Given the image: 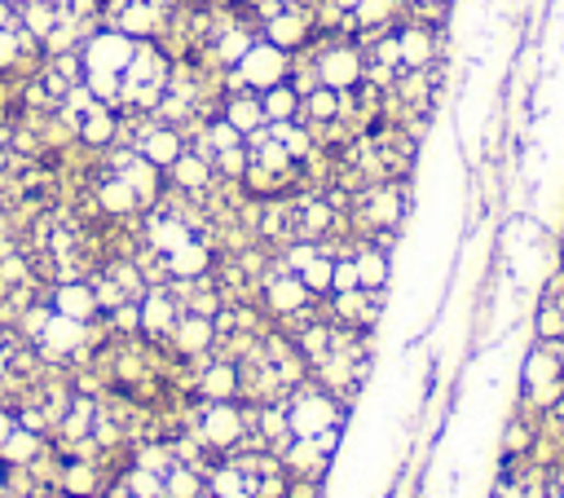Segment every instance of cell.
Returning a JSON list of instances; mask_svg holds the SVG:
<instances>
[{
	"label": "cell",
	"instance_id": "obj_1",
	"mask_svg": "<svg viewBox=\"0 0 564 498\" xmlns=\"http://www.w3.org/2000/svg\"><path fill=\"white\" fill-rule=\"evenodd\" d=\"M314 58H318V80L336 93L358 89L366 80V54L345 36H314Z\"/></svg>",
	"mask_w": 564,
	"mask_h": 498
},
{
	"label": "cell",
	"instance_id": "obj_2",
	"mask_svg": "<svg viewBox=\"0 0 564 498\" xmlns=\"http://www.w3.org/2000/svg\"><path fill=\"white\" fill-rule=\"evenodd\" d=\"M524 401L533 410H551L564 401V366L546 344H538L524 358Z\"/></svg>",
	"mask_w": 564,
	"mask_h": 498
},
{
	"label": "cell",
	"instance_id": "obj_3",
	"mask_svg": "<svg viewBox=\"0 0 564 498\" xmlns=\"http://www.w3.org/2000/svg\"><path fill=\"white\" fill-rule=\"evenodd\" d=\"M260 36L269 45H278L282 54H301L305 45H314L318 27H314V10H309V0H301V5H282L273 19L260 23Z\"/></svg>",
	"mask_w": 564,
	"mask_h": 498
},
{
	"label": "cell",
	"instance_id": "obj_4",
	"mask_svg": "<svg viewBox=\"0 0 564 498\" xmlns=\"http://www.w3.org/2000/svg\"><path fill=\"white\" fill-rule=\"evenodd\" d=\"M397 49H402V71H424L445 63V27H428V23H397Z\"/></svg>",
	"mask_w": 564,
	"mask_h": 498
},
{
	"label": "cell",
	"instance_id": "obj_5",
	"mask_svg": "<svg viewBox=\"0 0 564 498\" xmlns=\"http://www.w3.org/2000/svg\"><path fill=\"white\" fill-rule=\"evenodd\" d=\"M384 301H388V292H366V287L331 292V296H327V318H331L336 327L371 331V327L384 318Z\"/></svg>",
	"mask_w": 564,
	"mask_h": 498
},
{
	"label": "cell",
	"instance_id": "obj_6",
	"mask_svg": "<svg viewBox=\"0 0 564 498\" xmlns=\"http://www.w3.org/2000/svg\"><path fill=\"white\" fill-rule=\"evenodd\" d=\"M133 49H137V41L133 36H124L120 27H98L89 41H84V71H115V76H124V67L133 63Z\"/></svg>",
	"mask_w": 564,
	"mask_h": 498
},
{
	"label": "cell",
	"instance_id": "obj_7",
	"mask_svg": "<svg viewBox=\"0 0 564 498\" xmlns=\"http://www.w3.org/2000/svg\"><path fill=\"white\" fill-rule=\"evenodd\" d=\"M181 314H185V309H181V301L172 296V287H168V283L146 287V296H142V336H146V340H155V344H163Z\"/></svg>",
	"mask_w": 564,
	"mask_h": 498
},
{
	"label": "cell",
	"instance_id": "obj_8",
	"mask_svg": "<svg viewBox=\"0 0 564 498\" xmlns=\"http://www.w3.org/2000/svg\"><path fill=\"white\" fill-rule=\"evenodd\" d=\"M163 349L172 353V358H203V353H212L216 349V327H212V318H203V314H181L177 318V327L168 331V340H163Z\"/></svg>",
	"mask_w": 564,
	"mask_h": 498
},
{
	"label": "cell",
	"instance_id": "obj_9",
	"mask_svg": "<svg viewBox=\"0 0 564 498\" xmlns=\"http://www.w3.org/2000/svg\"><path fill=\"white\" fill-rule=\"evenodd\" d=\"M163 181H168L172 190H181V194H203V190L216 181V168H212L207 155H199L194 146H185V150L163 168Z\"/></svg>",
	"mask_w": 564,
	"mask_h": 498
},
{
	"label": "cell",
	"instance_id": "obj_10",
	"mask_svg": "<svg viewBox=\"0 0 564 498\" xmlns=\"http://www.w3.org/2000/svg\"><path fill=\"white\" fill-rule=\"evenodd\" d=\"M49 305H54V314L76 318V322H93V318H102V309H98V296H93V283H89V279H63V283H54V287H49Z\"/></svg>",
	"mask_w": 564,
	"mask_h": 498
},
{
	"label": "cell",
	"instance_id": "obj_11",
	"mask_svg": "<svg viewBox=\"0 0 564 498\" xmlns=\"http://www.w3.org/2000/svg\"><path fill=\"white\" fill-rule=\"evenodd\" d=\"M163 265H168V279H203V274H212L216 252H212L207 238L190 234L181 247H172V252L163 257Z\"/></svg>",
	"mask_w": 564,
	"mask_h": 498
},
{
	"label": "cell",
	"instance_id": "obj_12",
	"mask_svg": "<svg viewBox=\"0 0 564 498\" xmlns=\"http://www.w3.org/2000/svg\"><path fill=\"white\" fill-rule=\"evenodd\" d=\"M353 265H358V283L366 292H388V283H393V252H388V247H380L371 238H358Z\"/></svg>",
	"mask_w": 564,
	"mask_h": 498
},
{
	"label": "cell",
	"instance_id": "obj_13",
	"mask_svg": "<svg viewBox=\"0 0 564 498\" xmlns=\"http://www.w3.org/2000/svg\"><path fill=\"white\" fill-rule=\"evenodd\" d=\"M76 142L84 146V150H106V146H115L120 142V111L115 106H106V102H93L89 106V115L80 120V128H76Z\"/></svg>",
	"mask_w": 564,
	"mask_h": 498
},
{
	"label": "cell",
	"instance_id": "obj_14",
	"mask_svg": "<svg viewBox=\"0 0 564 498\" xmlns=\"http://www.w3.org/2000/svg\"><path fill=\"white\" fill-rule=\"evenodd\" d=\"M185 146H190V142H185V133H181V128H172V124H159V120L137 137V155H142V159H150L155 168H168Z\"/></svg>",
	"mask_w": 564,
	"mask_h": 498
},
{
	"label": "cell",
	"instance_id": "obj_15",
	"mask_svg": "<svg viewBox=\"0 0 564 498\" xmlns=\"http://www.w3.org/2000/svg\"><path fill=\"white\" fill-rule=\"evenodd\" d=\"M221 115L247 137V133H256V128H264L269 120H264V102H260V93H251V89H238V93H225L221 98Z\"/></svg>",
	"mask_w": 564,
	"mask_h": 498
},
{
	"label": "cell",
	"instance_id": "obj_16",
	"mask_svg": "<svg viewBox=\"0 0 564 498\" xmlns=\"http://www.w3.org/2000/svg\"><path fill=\"white\" fill-rule=\"evenodd\" d=\"M49 445V437H41V432H32V428H14L5 441H0V463L5 467H27V463H36V454Z\"/></svg>",
	"mask_w": 564,
	"mask_h": 498
},
{
	"label": "cell",
	"instance_id": "obj_17",
	"mask_svg": "<svg viewBox=\"0 0 564 498\" xmlns=\"http://www.w3.org/2000/svg\"><path fill=\"white\" fill-rule=\"evenodd\" d=\"M358 32H375V27H397L406 23V0H358Z\"/></svg>",
	"mask_w": 564,
	"mask_h": 498
},
{
	"label": "cell",
	"instance_id": "obj_18",
	"mask_svg": "<svg viewBox=\"0 0 564 498\" xmlns=\"http://www.w3.org/2000/svg\"><path fill=\"white\" fill-rule=\"evenodd\" d=\"M336 120H340V93L336 89L318 84L314 93L301 98V124L305 128H323V124H336Z\"/></svg>",
	"mask_w": 564,
	"mask_h": 498
},
{
	"label": "cell",
	"instance_id": "obj_19",
	"mask_svg": "<svg viewBox=\"0 0 564 498\" xmlns=\"http://www.w3.org/2000/svg\"><path fill=\"white\" fill-rule=\"evenodd\" d=\"M260 102H264V120H269V124L301 120V93H296L287 80L273 84V89H264V93H260Z\"/></svg>",
	"mask_w": 564,
	"mask_h": 498
},
{
	"label": "cell",
	"instance_id": "obj_20",
	"mask_svg": "<svg viewBox=\"0 0 564 498\" xmlns=\"http://www.w3.org/2000/svg\"><path fill=\"white\" fill-rule=\"evenodd\" d=\"M163 489L172 498H203L207 494V476L194 472V467H185V463H172V472L163 476Z\"/></svg>",
	"mask_w": 564,
	"mask_h": 498
},
{
	"label": "cell",
	"instance_id": "obj_21",
	"mask_svg": "<svg viewBox=\"0 0 564 498\" xmlns=\"http://www.w3.org/2000/svg\"><path fill=\"white\" fill-rule=\"evenodd\" d=\"M331 274H336V261H331L327 252H318V257H314V261L301 270V283H305V287H309V292L323 301V296H331Z\"/></svg>",
	"mask_w": 564,
	"mask_h": 498
},
{
	"label": "cell",
	"instance_id": "obj_22",
	"mask_svg": "<svg viewBox=\"0 0 564 498\" xmlns=\"http://www.w3.org/2000/svg\"><path fill=\"white\" fill-rule=\"evenodd\" d=\"M247 163H251L247 146H229V150H216V155H212V168H216L221 181H242Z\"/></svg>",
	"mask_w": 564,
	"mask_h": 498
},
{
	"label": "cell",
	"instance_id": "obj_23",
	"mask_svg": "<svg viewBox=\"0 0 564 498\" xmlns=\"http://www.w3.org/2000/svg\"><path fill=\"white\" fill-rule=\"evenodd\" d=\"M533 331H538V340H564V309L551 296H542L538 318H533Z\"/></svg>",
	"mask_w": 564,
	"mask_h": 498
},
{
	"label": "cell",
	"instance_id": "obj_24",
	"mask_svg": "<svg viewBox=\"0 0 564 498\" xmlns=\"http://www.w3.org/2000/svg\"><path fill=\"white\" fill-rule=\"evenodd\" d=\"M353 287H362L358 283V265H353V257H340L336 274H331V292H353Z\"/></svg>",
	"mask_w": 564,
	"mask_h": 498
},
{
	"label": "cell",
	"instance_id": "obj_25",
	"mask_svg": "<svg viewBox=\"0 0 564 498\" xmlns=\"http://www.w3.org/2000/svg\"><path fill=\"white\" fill-rule=\"evenodd\" d=\"M14 428H19V410L14 406H0V441H5Z\"/></svg>",
	"mask_w": 564,
	"mask_h": 498
},
{
	"label": "cell",
	"instance_id": "obj_26",
	"mask_svg": "<svg viewBox=\"0 0 564 498\" xmlns=\"http://www.w3.org/2000/svg\"><path fill=\"white\" fill-rule=\"evenodd\" d=\"M494 498H524V489H520V480L511 476V480H498V485H494Z\"/></svg>",
	"mask_w": 564,
	"mask_h": 498
},
{
	"label": "cell",
	"instance_id": "obj_27",
	"mask_svg": "<svg viewBox=\"0 0 564 498\" xmlns=\"http://www.w3.org/2000/svg\"><path fill=\"white\" fill-rule=\"evenodd\" d=\"M5 27H19V10H14V0H0V32Z\"/></svg>",
	"mask_w": 564,
	"mask_h": 498
},
{
	"label": "cell",
	"instance_id": "obj_28",
	"mask_svg": "<svg viewBox=\"0 0 564 498\" xmlns=\"http://www.w3.org/2000/svg\"><path fill=\"white\" fill-rule=\"evenodd\" d=\"M555 489H560V498H564V476H555Z\"/></svg>",
	"mask_w": 564,
	"mask_h": 498
},
{
	"label": "cell",
	"instance_id": "obj_29",
	"mask_svg": "<svg viewBox=\"0 0 564 498\" xmlns=\"http://www.w3.org/2000/svg\"><path fill=\"white\" fill-rule=\"evenodd\" d=\"M0 406H5V384H0Z\"/></svg>",
	"mask_w": 564,
	"mask_h": 498
},
{
	"label": "cell",
	"instance_id": "obj_30",
	"mask_svg": "<svg viewBox=\"0 0 564 498\" xmlns=\"http://www.w3.org/2000/svg\"><path fill=\"white\" fill-rule=\"evenodd\" d=\"M155 498H172V494H168V489H159V494H155Z\"/></svg>",
	"mask_w": 564,
	"mask_h": 498
}]
</instances>
